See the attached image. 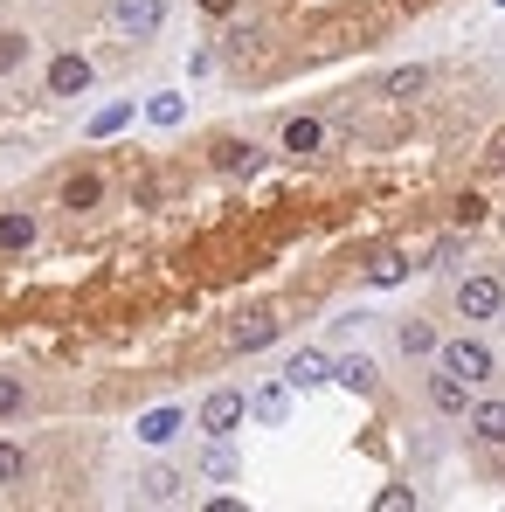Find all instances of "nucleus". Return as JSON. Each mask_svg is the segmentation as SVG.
Segmentation results:
<instances>
[{"label": "nucleus", "instance_id": "nucleus-1", "mask_svg": "<svg viewBox=\"0 0 505 512\" xmlns=\"http://www.w3.org/2000/svg\"><path fill=\"white\" fill-rule=\"evenodd\" d=\"M443 367H450L457 381H471V388H478V381H492V367H499V360H492V346H485V340H450V346H443Z\"/></svg>", "mask_w": 505, "mask_h": 512}, {"label": "nucleus", "instance_id": "nucleus-2", "mask_svg": "<svg viewBox=\"0 0 505 512\" xmlns=\"http://www.w3.org/2000/svg\"><path fill=\"white\" fill-rule=\"evenodd\" d=\"M457 312H464V319H499L505 284L499 277H464V284H457Z\"/></svg>", "mask_w": 505, "mask_h": 512}, {"label": "nucleus", "instance_id": "nucleus-3", "mask_svg": "<svg viewBox=\"0 0 505 512\" xmlns=\"http://www.w3.org/2000/svg\"><path fill=\"white\" fill-rule=\"evenodd\" d=\"M111 21H118V35L146 42V35H160V21H167V0H118V7H111Z\"/></svg>", "mask_w": 505, "mask_h": 512}, {"label": "nucleus", "instance_id": "nucleus-4", "mask_svg": "<svg viewBox=\"0 0 505 512\" xmlns=\"http://www.w3.org/2000/svg\"><path fill=\"white\" fill-rule=\"evenodd\" d=\"M243 416H250V402H243L236 388H215V395L201 402V429H208V436H229Z\"/></svg>", "mask_w": 505, "mask_h": 512}, {"label": "nucleus", "instance_id": "nucleus-5", "mask_svg": "<svg viewBox=\"0 0 505 512\" xmlns=\"http://www.w3.org/2000/svg\"><path fill=\"white\" fill-rule=\"evenodd\" d=\"M277 333H284V319H277V312H250V319H236V326H229V353H256V346H270Z\"/></svg>", "mask_w": 505, "mask_h": 512}, {"label": "nucleus", "instance_id": "nucleus-6", "mask_svg": "<svg viewBox=\"0 0 505 512\" xmlns=\"http://www.w3.org/2000/svg\"><path fill=\"white\" fill-rule=\"evenodd\" d=\"M284 381H291V388H319V381H333V360H326L319 346H305V353L284 360Z\"/></svg>", "mask_w": 505, "mask_h": 512}, {"label": "nucleus", "instance_id": "nucleus-7", "mask_svg": "<svg viewBox=\"0 0 505 512\" xmlns=\"http://www.w3.org/2000/svg\"><path fill=\"white\" fill-rule=\"evenodd\" d=\"M84 90H90L84 56H56V63H49V97H84Z\"/></svg>", "mask_w": 505, "mask_h": 512}, {"label": "nucleus", "instance_id": "nucleus-8", "mask_svg": "<svg viewBox=\"0 0 505 512\" xmlns=\"http://www.w3.org/2000/svg\"><path fill=\"white\" fill-rule=\"evenodd\" d=\"M429 402H436L443 416H464V409H471V381H457V374L443 367V374H429Z\"/></svg>", "mask_w": 505, "mask_h": 512}, {"label": "nucleus", "instance_id": "nucleus-9", "mask_svg": "<svg viewBox=\"0 0 505 512\" xmlns=\"http://www.w3.org/2000/svg\"><path fill=\"white\" fill-rule=\"evenodd\" d=\"M35 236H42V229H35V215H28V208H7V215H0V250L14 256V250H35Z\"/></svg>", "mask_w": 505, "mask_h": 512}, {"label": "nucleus", "instance_id": "nucleus-10", "mask_svg": "<svg viewBox=\"0 0 505 512\" xmlns=\"http://www.w3.org/2000/svg\"><path fill=\"white\" fill-rule=\"evenodd\" d=\"M250 416H256V423H284V416H291V381L256 388V395H250Z\"/></svg>", "mask_w": 505, "mask_h": 512}, {"label": "nucleus", "instance_id": "nucleus-11", "mask_svg": "<svg viewBox=\"0 0 505 512\" xmlns=\"http://www.w3.org/2000/svg\"><path fill=\"white\" fill-rule=\"evenodd\" d=\"M422 90H429V63H409V70H388L381 77V97H395V104H409Z\"/></svg>", "mask_w": 505, "mask_h": 512}, {"label": "nucleus", "instance_id": "nucleus-12", "mask_svg": "<svg viewBox=\"0 0 505 512\" xmlns=\"http://www.w3.org/2000/svg\"><path fill=\"white\" fill-rule=\"evenodd\" d=\"M139 506H180V471H146L139 478Z\"/></svg>", "mask_w": 505, "mask_h": 512}, {"label": "nucleus", "instance_id": "nucleus-13", "mask_svg": "<svg viewBox=\"0 0 505 512\" xmlns=\"http://www.w3.org/2000/svg\"><path fill=\"white\" fill-rule=\"evenodd\" d=\"M319 146H326V125H319V118H291V125H284V153L305 160V153H319Z\"/></svg>", "mask_w": 505, "mask_h": 512}, {"label": "nucleus", "instance_id": "nucleus-14", "mask_svg": "<svg viewBox=\"0 0 505 512\" xmlns=\"http://www.w3.org/2000/svg\"><path fill=\"white\" fill-rule=\"evenodd\" d=\"M201 478H215V485L236 478V450H229V436H208V450H201Z\"/></svg>", "mask_w": 505, "mask_h": 512}, {"label": "nucleus", "instance_id": "nucleus-15", "mask_svg": "<svg viewBox=\"0 0 505 512\" xmlns=\"http://www.w3.org/2000/svg\"><path fill=\"white\" fill-rule=\"evenodd\" d=\"M333 381H346L353 395H374V381H381V367H374L367 353H353V360H339V367H333Z\"/></svg>", "mask_w": 505, "mask_h": 512}, {"label": "nucleus", "instance_id": "nucleus-16", "mask_svg": "<svg viewBox=\"0 0 505 512\" xmlns=\"http://www.w3.org/2000/svg\"><path fill=\"white\" fill-rule=\"evenodd\" d=\"M97 201H104V180H97V173H70V180H63V208L84 215V208H97Z\"/></svg>", "mask_w": 505, "mask_h": 512}, {"label": "nucleus", "instance_id": "nucleus-17", "mask_svg": "<svg viewBox=\"0 0 505 512\" xmlns=\"http://www.w3.org/2000/svg\"><path fill=\"white\" fill-rule=\"evenodd\" d=\"M180 429H187L180 409H153V416H139V436H146V443H173Z\"/></svg>", "mask_w": 505, "mask_h": 512}, {"label": "nucleus", "instance_id": "nucleus-18", "mask_svg": "<svg viewBox=\"0 0 505 512\" xmlns=\"http://www.w3.org/2000/svg\"><path fill=\"white\" fill-rule=\"evenodd\" d=\"M215 167H222V173H256V167H263V153L243 146V139H229V146H215Z\"/></svg>", "mask_w": 505, "mask_h": 512}, {"label": "nucleus", "instance_id": "nucleus-19", "mask_svg": "<svg viewBox=\"0 0 505 512\" xmlns=\"http://www.w3.org/2000/svg\"><path fill=\"white\" fill-rule=\"evenodd\" d=\"M471 429H478V443H505V402H478Z\"/></svg>", "mask_w": 505, "mask_h": 512}, {"label": "nucleus", "instance_id": "nucleus-20", "mask_svg": "<svg viewBox=\"0 0 505 512\" xmlns=\"http://www.w3.org/2000/svg\"><path fill=\"white\" fill-rule=\"evenodd\" d=\"M402 277H409V256H402V250H381V256H374V270H367V284H381V291L402 284Z\"/></svg>", "mask_w": 505, "mask_h": 512}, {"label": "nucleus", "instance_id": "nucleus-21", "mask_svg": "<svg viewBox=\"0 0 505 512\" xmlns=\"http://www.w3.org/2000/svg\"><path fill=\"white\" fill-rule=\"evenodd\" d=\"M132 125V104H104L97 118H90V139H111V132H125Z\"/></svg>", "mask_w": 505, "mask_h": 512}, {"label": "nucleus", "instance_id": "nucleus-22", "mask_svg": "<svg viewBox=\"0 0 505 512\" xmlns=\"http://www.w3.org/2000/svg\"><path fill=\"white\" fill-rule=\"evenodd\" d=\"M28 478V450L21 443H0V485H21Z\"/></svg>", "mask_w": 505, "mask_h": 512}, {"label": "nucleus", "instance_id": "nucleus-23", "mask_svg": "<svg viewBox=\"0 0 505 512\" xmlns=\"http://www.w3.org/2000/svg\"><path fill=\"white\" fill-rule=\"evenodd\" d=\"M21 63H28V35H14V28H7V35H0V77H14Z\"/></svg>", "mask_w": 505, "mask_h": 512}, {"label": "nucleus", "instance_id": "nucleus-24", "mask_svg": "<svg viewBox=\"0 0 505 512\" xmlns=\"http://www.w3.org/2000/svg\"><path fill=\"white\" fill-rule=\"evenodd\" d=\"M146 118H153V125H180V118H187V104H180V97H153V104H146Z\"/></svg>", "mask_w": 505, "mask_h": 512}, {"label": "nucleus", "instance_id": "nucleus-25", "mask_svg": "<svg viewBox=\"0 0 505 512\" xmlns=\"http://www.w3.org/2000/svg\"><path fill=\"white\" fill-rule=\"evenodd\" d=\"M402 353H436V333H429L422 319H409V326H402Z\"/></svg>", "mask_w": 505, "mask_h": 512}, {"label": "nucleus", "instance_id": "nucleus-26", "mask_svg": "<svg viewBox=\"0 0 505 512\" xmlns=\"http://www.w3.org/2000/svg\"><path fill=\"white\" fill-rule=\"evenodd\" d=\"M485 222V194H457V229H478Z\"/></svg>", "mask_w": 505, "mask_h": 512}, {"label": "nucleus", "instance_id": "nucleus-27", "mask_svg": "<svg viewBox=\"0 0 505 512\" xmlns=\"http://www.w3.org/2000/svg\"><path fill=\"white\" fill-rule=\"evenodd\" d=\"M28 402V388H21V374H0V416H14Z\"/></svg>", "mask_w": 505, "mask_h": 512}, {"label": "nucleus", "instance_id": "nucleus-28", "mask_svg": "<svg viewBox=\"0 0 505 512\" xmlns=\"http://www.w3.org/2000/svg\"><path fill=\"white\" fill-rule=\"evenodd\" d=\"M374 506H381V512H409V506H416V492H402V485H388V492H381Z\"/></svg>", "mask_w": 505, "mask_h": 512}, {"label": "nucleus", "instance_id": "nucleus-29", "mask_svg": "<svg viewBox=\"0 0 505 512\" xmlns=\"http://www.w3.org/2000/svg\"><path fill=\"white\" fill-rule=\"evenodd\" d=\"M485 160H492V167L505 173V132H492V153H485Z\"/></svg>", "mask_w": 505, "mask_h": 512}, {"label": "nucleus", "instance_id": "nucleus-30", "mask_svg": "<svg viewBox=\"0 0 505 512\" xmlns=\"http://www.w3.org/2000/svg\"><path fill=\"white\" fill-rule=\"evenodd\" d=\"M201 7H208V14H236V0H201Z\"/></svg>", "mask_w": 505, "mask_h": 512}, {"label": "nucleus", "instance_id": "nucleus-31", "mask_svg": "<svg viewBox=\"0 0 505 512\" xmlns=\"http://www.w3.org/2000/svg\"><path fill=\"white\" fill-rule=\"evenodd\" d=\"M499 7H505V0H499Z\"/></svg>", "mask_w": 505, "mask_h": 512}]
</instances>
